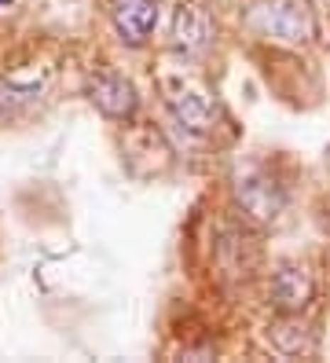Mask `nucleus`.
Instances as JSON below:
<instances>
[{"instance_id": "7ed1b4c3", "label": "nucleus", "mask_w": 330, "mask_h": 363, "mask_svg": "<svg viewBox=\"0 0 330 363\" xmlns=\"http://www.w3.org/2000/svg\"><path fill=\"white\" fill-rule=\"evenodd\" d=\"M84 96L110 121H132L140 111V92H136V84H132V77H125L118 70H106V67L88 74Z\"/></svg>"}, {"instance_id": "423d86ee", "label": "nucleus", "mask_w": 330, "mask_h": 363, "mask_svg": "<svg viewBox=\"0 0 330 363\" xmlns=\"http://www.w3.org/2000/svg\"><path fill=\"white\" fill-rule=\"evenodd\" d=\"M308 297H312V275H308L301 264H279L275 275H272V305L282 312V315H297Z\"/></svg>"}, {"instance_id": "f03ea898", "label": "nucleus", "mask_w": 330, "mask_h": 363, "mask_svg": "<svg viewBox=\"0 0 330 363\" xmlns=\"http://www.w3.org/2000/svg\"><path fill=\"white\" fill-rule=\"evenodd\" d=\"M158 89H162V99L169 106L172 121L180 125V129H187L194 136H213L216 133V121H220L216 99L209 96V89L198 77H191L184 70H162Z\"/></svg>"}, {"instance_id": "39448f33", "label": "nucleus", "mask_w": 330, "mask_h": 363, "mask_svg": "<svg viewBox=\"0 0 330 363\" xmlns=\"http://www.w3.org/2000/svg\"><path fill=\"white\" fill-rule=\"evenodd\" d=\"M216 40V26L213 18L198 8V4H180L172 15V37L169 45L180 59H202Z\"/></svg>"}, {"instance_id": "0eeeda50", "label": "nucleus", "mask_w": 330, "mask_h": 363, "mask_svg": "<svg viewBox=\"0 0 330 363\" xmlns=\"http://www.w3.org/2000/svg\"><path fill=\"white\" fill-rule=\"evenodd\" d=\"M238 199H242V206H246L253 217H260V220L275 217L279 206H282L279 191L272 187V180H264V177H250L246 184L238 180Z\"/></svg>"}, {"instance_id": "f257e3e1", "label": "nucleus", "mask_w": 330, "mask_h": 363, "mask_svg": "<svg viewBox=\"0 0 330 363\" xmlns=\"http://www.w3.org/2000/svg\"><path fill=\"white\" fill-rule=\"evenodd\" d=\"M242 23L260 40H272L282 48H304L319 33L308 0H253L242 15Z\"/></svg>"}, {"instance_id": "6e6552de", "label": "nucleus", "mask_w": 330, "mask_h": 363, "mask_svg": "<svg viewBox=\"0 0 330 363\" xmlns=\"http://www.w3.org/2000/svg\"><path fill=\"white\" fill-rule=\"evenodd\" d=\"M15 4H18V0H0V15H4V11H15Z\"/></svg>"}, {"instance_id": "20e7f679", "label": "nucleus", "mask_w": 330, "mask_h": 363, "mask_svg": "<svg viewBox=\"0 0 330 363\" xmlns=\"http://www.w3.org/2000/svg\"><path fill=\"white\" fill-rule=\"evenodd\" d=\"M110 26L118 30V37L128 48H143L158 30V0H106Z\"/></svg>"}]
</instances>
